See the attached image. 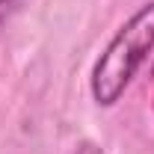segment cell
I'll return each instance as SVG.
<instances>
[{"label":"cell","instance_id":"1","mask_svg":"<svg viewBox=\"0 0 154 154\" xmlns=\"http://www.w3.org/2000/svg\"><path fill=\"white\" fill-rule=\"evenodd\" d=\"M151 51H154V0H148L113 33L107 48L101 51V57L95 59L92 74H89L92 101L98 107L119 104V98L134 83V77L139 74V68L145 65Z\"/></svg>","mask_w":154,"mask_h":154},{"label":"cell","instance_id":"2","mask_svg":"<svg viewBox=\"0 0 154 154\" xmlns=\"http://www.w3.org/2000/svg\"><path fill=\"white\" fill-rule=\"evenodd\" d=\"M68 154H107V151H104L98 142H92V139H83V142H77Z\"/></svg>","mask_w":154,"mask_h":154},{"label":"cell","instance_id":"3","mask_svg":"<svg viewBox=\"0 0 154 154\" xmlns=\"http://www.w3.org/2000/svg\"><path fill=\"white\" fill-rule=\"evenodd\" d=\"M21 3H24V0H0V27H3L6 21L12 18V12L18 9Z\"/></svg>","mask_w":154,"mask_h":154},{"label":"cell","instance_id":"4","mask_svg":"<svg viewBox=\"0 0 154 154\" xmlns=\"http://www.w3.org/2000/svg\"><path fill=\"white\" fill-rule=\"evenodd\" d=\"M151 77H154V65H151Z\"/></svg>","mask_w":154,"mask_h":154}]
</instances>
